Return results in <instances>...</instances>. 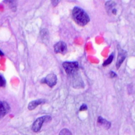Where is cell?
Returning a JSON list of instances; mask_svg holds the SVG:
<instances>
[{
    "instance_id": "4fadbf2b",
    "label": "cell",
    "mask_w": 135,
    "mask_h": 135,
    "mask_svg": "<svg viewBox=\"0 0 135 135\" xmlns=\"http://www.w3.org/2000/svg\"><path fill=\"white\" fill-rule=\"evenodd\" d=\"M6 85V81L3 77L0 76V87H4Z\"/></svg>"
},
{
    "instance_id": "9a60e30c",
    "label": "cell",
    "mask_w": 135,
    "mask_h": 135,
    "mask_svg": "<svg viewBox=\"0 0 135 135\" xmlns=\"http://www.w3.org/2000/svg\"><path fill=\"white\" fill-rule=\"evenodd\" d=\"M110 75L111 78H114V77H115L117 76L116 73L115 72H114V71H110Z\"/></svg>"
},
{
    "instance_id": "3957f363",
    "label": "cell",
    "mask_w": 135,
    "mask_h": 135,
    "mask_svg": "<svg viewBox=\"0 0 135 135\" xmlns=\"http://www.w3.org/2000/svg\"><path fill=\"white\" fill-rule=\"evenodd\" d=\"M51 118L49 116H44L39 117L35 120V121L32 125V130L35 132H38L41 128L43 124L45 122H49Z\"/></svg>"
},
{
    "instance_id": "7a4b0ae2",
    "label": "cell",
    "mask_w": 135,
    "mask_h": 135,
    "mask_svg": "<svg viewBox=\"0 0 135 135\" xmlns=\"http://www.w3.org/2000/svg\"><path fill=\"white\" fill-rule=\"evenodd\" d=\"M62 66L65 72L69 76H75L79 70V64L78 62H64L63 63Z\"/></svg>"
},
{
    "instance_id": "52a82bcc",
    "label": "cell",
    "mask_w": 135,
    "mask_h": 135,
    "mask_svg": "<svg viewBox=\"0 0 135 135\" xmlns=\"http://www.w3.org/2000/svg\"><path fill=\"white\" fill-rule=\"evenodd\" d=\"M10 109L9 105L5 101H0V119L6 115Z\"/></svg>"
},
{
    "instance_id": "2e32d148",
    "label": "cell",
    "mask_w": 135,
    "mask_h": 135,
    "mask_svg": "<svg viewBox=\"0 0 135 135\" xmlns=\"http://www.w3.org/2000/svg\"><path fill=\"white\" fill-rule=\"evenodd\" d=\"M59 2H60L59 1H52V4H53V5L55 6H56V5H57V4H58Z\"/></svg>"
},
{
    "instance_id": "8fae6325",
    "label": "cell",
    "mask_w": 135,
    "mask_h": 135,
    "mask_svg": "<svg viewBox=\"0 0 135 135\" xmlns=\"http://www.w3.org/2000/svg\"><path fill=\"white\" fill-rule=\"evenodd\" d=\"M114 57V54H113V53L111 54V55L109 56V57L108 58V59L106 60L105 61L103 62L102 65H103V66H106L107 65H108L109 64H110L112 62V60H113Z\"/></svg>"
},
{
    "instance_id": "8992f818",
    "label": "cell",
    "mask_w": 135,
    "mask_h": 135,
    "mask_svg": "<svg viewBox=\"0 0 135 135\" xmlns=\"http://www.w3.org/2000/svg\"><path fill=\"white\" fill-rule=\"evenodd\" d=\"M54 51L56 53L64 55L67 51L66 44L62 41H60L56 43L54 46Z\"/></svg>"
},
{
    "instance_id": "277c9868",
    "label": "cell",
    "mask_w": 135,
    "mask_h": 135,
    "mask_svg": "<svg viewBox=\"0 0 135 135\" xmlns=\"http://www.w3.org/2000/svg\"><path fill=\"white\" fill-rule=\"evenodd\" d=\"M57 77L55 74L50 73L43 79V82L47 84L50 87L52 88L57 84Z\"/></svg>"
},
{
    "instance_id": "ba28073f",
    "label": "cell",
    "mask_w": 135,
    "mask_h": 135,
    "mask_svg": "<svg viewBox=\"0 0 135 135\" xmlns=\"http://www.w3.org/2000/svg\"><path fill=\"white\" fill-rule=\"evenodd\" d=\"M98 123L106 129H109L111 127V123L101 116H99L98 118Z\"/></svg>"
},
{
    "instance_id": "9c48e42d",
    "label": "cell",
    "mask_w": 135,
    "mask_h": 135,
    "mask_svg": "<svg viewBox=\"0 0 135 135\" xmlns=\"http://www.w3.org/2000/svg\"><path fill=\"white\" fill-rule=\"evenodd\" d=\"M44 102V100L43 99H39L32 101L29 103L28 108L30 110H32L34 109L36 107L38 106L39 104H41Z\"/></svg>"
},
{
    "instance_id": "5b68a950",
    "label": "cell",
    "mask_w": 135,
    "mask_h": 135,
    "mask_svg": "<svg viewBox=\"0 0 135 135\" xmlns=\"http://www.w3.org/2000/svg\"><path fill=\"white\" fill-rule=\"evenodd\" d=\"M118 55L117 58L116 66L117 68L118 69L122 65L123 62L124 61L125 59L127 57V53L126 51L124 50L120 47V46L118 47Z\"/></svg>"
},
{
    "instance_id": "30bf717a",
    "label": "cell",
    "mask_w": 135,
    "mask_h": 135,
    "mask_svg": "<svg viewBox=\"0 0 135 135\" xmlns=\"http://www.w3.org/2000/svg\"><path fill=\"white\" fill-rule=\"evenodd\" d=\"M116 3L114 1H107L106 3V9L108 10V12H112V11L114 9H115V6H116Z\"/></svg>"
},
{
    "instance_id": "e0dca14e",
    "label": "cell",
    "mask_w": 135,
    "mask_h": 135,
    "mask_svg": "<svg viewBox=\"0 0 135 135\" xmlns=\"http://www.w3.org/2000/svg\"><path fill=\"white\" fill-rule=\"evenodd\" d=\"M0 55H1V56H3V53H2V52L1 51H0Z\"/></svg>"
},
{
    "instance_id": "5bb4252c",
    "label": "cell",
    "mask_w": 135,
    "mask_h": 135,
    "mask_svg": "<svg viewBox=\"0 0 135 135\" xmlns=\"http://www.w3.org/2000/svg\"><path fill=\"white\" fill-rule=\"evenodd\" d=\"M88 109L87 106L85 104H83L80 108V111H85L87 110Z\"/></svg>"
},
{
    "instance_id": "7c38bea8",
    "label": "cell",
    "mask_w": 135,
    "mask_h": 135,
    "mask_svg": "<svg viewBox=\"0 0 135 135\" xmlns=\"http://www.w3.org/2000/svg\"><path fill=\"white\" fill-rule=\"evenodd\" d=\"M59 135H72L71 132L66 128H64L60 132Z\"/></svg>"
},
{
    "instance_id": "6da1fadb",
    "label": "cell",
    "mask_w": 135,
    "mask_h": 135,
    "mask_svg": "<svg viewBox=\"0 0 135 135\" xmlns=\"http://www.w3.org/2000/svg\"><path fill=\"white\" fill-rule=\"evenodd\" d=\"M72 17L76 23L80 26H85L90 21L88 14L82 9L79 7H74L72 12Z\"/></svg>"
}]
</instances>
